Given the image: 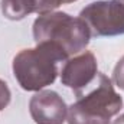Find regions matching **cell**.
<instances>
[{"label":"cell","instance_id":"cell-1","mask_svg":"<svg viewBox=\"0 0 124 124\" xmlns=\"http://www.w3.org/2000/svg\"><path fill=\"white\" fill-rule=\"evenodd\" d=\"M66 59V54L59 46L42 42L35 48L17 52L12 62V71L22 90L38 93L55 82L58 63Z\"/></svg>","mask_w":124,"mask_h":124},{"label":"cell","instance_id":"cell-2","mask_svg":"<svg viewBox=\"0 0 124 124\" xmlns=\"http://www.w3.org/2000/svg\"><path fill=\"white\" fill-rule=\"evenodd\" d=\"M123 108V97L116 93L113 81L98 72L88 88H85L77 101L68 107V124H111V118Z\"/></svg>","mask_w":124,"mask_h":124},{"label":"cell","instance_id":"cell-3","mask_svg":"<svg viewBox=\"0 0 124 124\" xmlns=\"http://www.w3.org/2000/svg\"><path fill=\"white\" fill-rule=\"evenodd\" d=\"M35 43L49 42L59 46L66 56H74L90 45L91 33L87 23L78 16L65 12H48L39 15L32 26Z\"/></svg>","mask_w":124,"mask_h":124},{"label":"cell","instance_id":"cell-4","mask_svg":"<svg viewBox=\"0 0 124 124\" xmlns=\"http://www.w3.org/2000/svg\"><path fill=\"white\" fill-rule=\"evenodd\" d=\"M79 17L87 23L91 38L124 35V0H97L87 4Z\"/></svg>","mask_w":124,"mask_h":124},{"label":"cell","instance_id":"cell-5","mask_svg":"<svg viewBox=\"0 0 124 124\" xmlns=\"http://www.w3.org/2000/svg\"><path fill=\"white\" fill-rule=\"evenodd\" d=\"M98 75V62L91 51H82L69 56L61 69L62 85L71 88L75 95H79L88 88Z\"/></svg>","mask_w":124,"mask_h":124},{"label":"cell","instance_id":"cell-6","mask_svg":"<svg viewBox=\"0 0 124 124\" xmlns=\"http://www.w3.org/2000/svg\"><path fill=\"white\" fill-rule=\"evenodd\" d=\"M29 113L35 124H63L68 105L56 91L40 90L29 101Z\"/></svg>","mask_w":124,"mask_h":124},{"label":"cell","instance_id":"cell-7","mask_svg":"<svg viewBox=\"0 0 124 124\" xmlns=\"http://www.w3.org/2000/svg\"><path fill=\"white\" fill-rule=\"evenodd\" d=\"M0 9L6 19L22 20L36 13V0H0Z\"/></svg>","mask_w":124,"mask_h":124},{"label":"cell","instance_id":"cell-8","mask_svg":"<svg viewBox=\"0 0 124 124\" xmlns=\"http://www.w3.org/2000/svg\"><path fill=\"white\" fill-rule=\"evenodd\" d=\"M77 0H36V13L43 15L48 12H55L59 6L74 3Z\"/></svg>","mask_w":124,"mask_h":124},{"label":"cell","instance_id":"cell-9","mask_svg":"<svg viewBox=\"0 0 124 124\" xmlns=\"http://www.w3.org/2000/svg\"><path fill=\"white\" fill-rule=\"evenodd\" d=\"M113 82L124 91V56L120 58L113 71Z\"/></svg>","mask_w":124,"mask_h":124},{"label":"cell","instance_id":"cell-10","mask_svg":"<svg viewBox=\"0 0 124 124\" xmlns=\"http://www.w3.org/2000/svg\"><path fill=\"white\" fill-rule=\"evenodd\" d=\"M10 100H12L10 88H9L7 82L0 78V111H3L10 104Z\"/></svg>","mask_w":124,"mask_h":124},{"label":"cell","instance_id":"cell-11","mask_svg":"<svg viewBox=\"0 0 124 124\" xmlns=\"http://www.w3.org/2000/svg\"><path fill=\"white\" fill-rule=\"evenodd\" d=\"M111 124H124V113L123 114H120V116H118V117H117Z\"/></svg>","mask_w":124,"mask_h":124}]
</instances>
